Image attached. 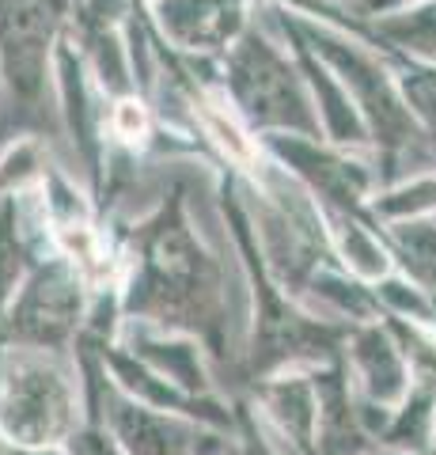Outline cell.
Here are the masks:
<instances>
[{
	"mask_svg": "<svg viewBox=\"0 0 436 455\" xmlns=\"http://www.w3.org/2000/svg\"><path fill=\"white\" fill-rule=\"evenodd\" d=\"M122 130L125 133H140V130H145V114H140L133 103L122 107Z\"/></svg>",
	"mask_w": 436,
	"mask_h": 455,
	"instance_id": "cell-8",
	"label": "cell"
},
{
	"mask_svg": "<svg viewBox=\"0 0 436 455\" xmlns=\"http://www.w3.org/2000/svg\"><path fill=\"white\" fill-rule=\"evenodd\" d=\"M429 455H436V429H432V451Z\"/></svg>",
	"mask_w": 436,
	"mask_h": 455,
	"instance_id": "cell-9",
	"label": "cell"
},
{
	"mask_svg": "<svg viewBox=\"0 0 436 455\" xmlns=\"http://www.w3.org/2000/svg\"><path fill=\"white\" fill-rule=\"evenodd\" d=\"M83 387L99 403L110 433H115L125 455H228L232 451V436L190 418L167 414V410H152L145 403H137V398L122 395L107 376L103 357L91 364Z\"/></svg>",
	"mask_w": 436,
	"mask_h": 455,
	"instance_id": "cell-2",
	"label": "cell"
},
{
	"mask_svg": "<svg viewBox=\"0 0 436 455\" xmlns=\"http://www.w3.org/2000/svg\"><path fill=\"white\" fill-rule=\"evenodd\" d=\"M83 379L61 353L0 349V440L23 448H65L83 421Z\"/></svg>",
	"mask_w": 436,
	"mask_h": 455,
	"instance_id": "cell-1",
	"label": "cell"
},
{
	"mask_svg": "<svg viewBox=\"0 0 436 455\" xmlns=\"http://www.w3.org/2000/svg\"><path fill=\"white\" fill-rule=\"evenodd\" d=\"M0 455H68L65 448H23V444H4L0 440Z\"/></svg>",
	"mask_w": 436,
	"mask_h": 455,
	"instance_id": "cell-7",
	"label": "cell"
},
{
	"mask_svg": "<svg viewBox=\"0 0 436 455\" xmlns=\"http://www.w3.org/2000/svg\"><path fill=\"white\" fill-rule=\"evenodd\" d=\"M345 376L361 403L379 410H395L417 383L410 353L379 323H364L345 334Z\"/></svg>",
	"mask_w": 436,
	"mask_h": 455,
	"instance_id": "cell-4",
	"label": "cell"
},
{
	"mask_svg": "<svg viewBox=\"0 0 436 455\" xmlns=\"http://www.w3.org/2000/svg\"><path fill=\"white\" fill-rule=\"evenodd\" d=\"M83 319V289L80 277L65 262L38 266L23 277L16 300H12L4 323H0V349H46L61 353L76 338Z\"/></svg>",
	"mask_w": 436,
	"mask_h": 455,
	"instance_id": "cell-3",
	"label": "cell"
},
{
	"mask_svg": "<svg viewBox=\"0 0 436 455\" xmlns=\"http://www.w3.org/2000/svg\"><path fill=\"white\" fill-rule=\"evenodd\" d=\"M125 353H133L145 368H152V372L163 376V379H171L175 387H182L186 395L217 398L213 395V376H209V368H205V353L198 346V338L152 326V331L133 334Z\"/></svg>",
	"mask_w": 436,
	"mask_h": 455,
	"instance_id": "cell-5",
	"label": "cell"
},
{
	"mask_svg": "<svg viewBox=\"0 0 436 455\" xmlns=\"http://www.w3.org/2000/svg\"><path fill=\"white\" fill-rule=\"evenodd\" d=\"M83 395H88V406H83V421L80 429L65 440V451L68 455H125L122 444L115 440V433H110V425L103 418L99 403L91 398V391L83 387Z\"/></svg>",
	"mask_w": 436,
	"mask_h": 455,
	"instance_id": "cell-6",
	"label": "cell"
}]
</instances>
